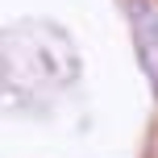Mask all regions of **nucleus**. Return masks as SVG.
Listing matches in <instances>:
<instances>
[{"mask_svg": "<svg viewBox=\"0 0 158 158\" xmlns=\"http://www.w3.org/2000/svg\"><path fill=\"white\" fill-rule=\"evenodd\" d=\"M129 8V25H133V46L142 58L146 75H150L154 92H158V4L150 0H125Z\"/></svg>", "mask_w": 158, "mask_h": 158, "instance_id": "obj_1", "label": "nucleus"}]
</instances>
